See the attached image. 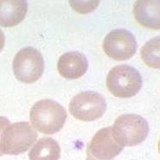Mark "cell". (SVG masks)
<instances>
[{
    "label": "cell",
    "instance_id": "9",
    "mask_svg": "<svg viewBox=\"0 0 160 160\" xmlns=\"http://www.w3.org/2000/svg\"><path fill=\"white\" fill-rule=\"evenodd\" d=\"M88 68V62L84 55L78 52L64 53L58 62V70L63 78L75 80L81 78Z\"/></svg>",
    "mask_w": 160,
    "mask_h": 160
},
{
    "label": "cell",
    "instance_id": "16",
    "mask_svg": "<svg viewBox=\"0 0 160 160\" xmlns=\"http://www.w3.org/2000/svg\"><path fill=\"white\" fill-rule=\"evenodd\" d=\"M4 43H5V36H4L3 31L0 29V52L3 50Z\"/></svg>",
    "mask_w": 160,
    "mask_h": 160
},
{
    "label": "cell",
    "instance_id": "15",
    "mask_svg": "<svg viewBox=\"0 0 160 160\" xmlns=\"http://www.w3.org/2000/svg\"><path fill=\"white\" fill-rule=\"evenodd\" d=\"M10 124V121H9L6 118L0 117V136H1V134L3 133V131L4 130V129H5ZM1 156H2V154L0 152V157H1Z\"/></svg>",
    "mask_w": 160,
    "mask_h": 160
},
{
    "label": "cell",
    "instance_id": "3",
    "mask_svg": "<svg viewBox=\"0 0 160 160\" xmlns=\"http://www.w3.org/2000/svg\"><path fill=\"white\" fill-rule=\"evenodd\" d=\"M109 91L118 98H131L136 95L142 86V78L137 69L122 64L115 66L106 79Z\"/></svg>",
    "mask_w": 160,
    "mask_h": 160
},
{
    "label": "cell",
    "instance_id": "10",
    "mask_svg": "<svg viewBox=\"0 0 160 160\" xmlns=\"http://www.w3.org/2000/svg\"><path fill=\"white\" fill-rule=\"evenodd\" d=\"M159 1L140 0L134 6V16L138 22L145 28L158 30L160 28Z\"/></svg>",
    "mask_w": 160,
    "mask_h": 160
},
{
    "label": "cell",
    "instance_id": "4",
    "mask_svg": "<svg viewBox=\"0 0 160 160\" xmlns=\"http://www.w3.org/2000/svg\"><path fill=\"white\" fill-rule=\"evenodd\" d=\"M113 134L122 147H134L143 142L149 133V125L146 119L136 114L118 117L114 122Z\"/></svg>",
    "mask_w": 160,
    "mask_h": 160
},
{
    "label": "cell",
    "instance_id": "12",
    "mask_svg": "<svg viewBox=\"0 0 160 160\" xmlns=\"http://www.w3.org/2000/svg\"><path fill=\"white\" fill-rule=\"evenodd\" d=\"M61 148L52 138L40 139L28 153L30 160H58Z\"/></svg>",
    "mask_w": 160,
    "mask_h": 160
},
{
    "label": "cell",
    "instance_id": "13",
    "mask_svg": "<svg viewBox=\"0 0 160 160\" xmlns=\"http://www.w3.org/2000/svg\"><path fill=\"white\" fill-rule=\"evenodd\" d=\"M143 62L150 68L159 69V37L147 41L141 50Z\"/></svg>",
    "mask_w": 160,
    "mask_h": 160
},
{
    "label": "cell",
    "instance_id": "11",
    "mask_svg": "<svg viewBox=\"0 0 160 160\" xmlns=\"http://www.w3.org/2000/svg\"><path fill=\"white\" fill-rule=\"evenodd\" d=\"M28 12V3L22 0H0V26L12 28L22 22Z\"/></svg>",
    "mask_w": 160,
    "mask_h": 160
},
{
    "label": "cell",
    "instance_id": "14",
    "mask_svg": "<svg viewBox=\"0 0 160 160\" xmlns=\"http://www.w3.org/2000/svg\"><path fill=\"white\" fill-rule=\"evenodd\" d=\"M71 6L75 9V10L80 13H88L92 10H93L96 6L98 4V1L94 2H69Z\"/></svg>",
    "mask_w": 160,
    "mask_h": 160
},
{
    "label": "cell",
    "instance_id": "8",
    "mask_svg": "<svg viewBox=\"0 0 160 160\" xmlns=\"http://www.w3.org/2000/svg\"><path fill=\"white\" fill-rule=\"evenodd\" d=\"M123 147L113 134L112 128H104L98 130L88 145L87 155L98 160H113L121 152Z\"/></svg>",
    "mask_w": 160,
    "mask_h": 160
},
{
    "label": "cell",
    "instance_id": "7",
    "mask_svg": "<svg viewBox=\"0 0 160 160\" xmlns=\"http://www.w3.org/2000/svg\"><path fill=\"white\" fill-rule=\"evenodd\" d=\"M137 49L134 35L125 29H116L106 35L103 42V50L106 55L116 61L131 58Z\"/></svg>",
    "mask_w": 160,
    "mask_h": 160
},
{
    "label": "cell",
    "instance_id": "1",
    "mask_svg": "<svg viewBox=\"0 0 160 160\" xmlns=\"http://www.w3.org/2000/svg\"><path fill=\"white\" fill-rule=\"evenodd\" d=\"M66 119L65 109L52 99L39 100L30 111V120L33 126L45 134L58 133L62 128Z\"/></svg>",
    "mask_w": 160,
    "mask_h": 160
},
{
    "label": "cell",
    "instance_id": "5",
    "mask_svg": "<svg viewBox=\"0 0 160 160\" xmlns=\"http://www.w3.org/2000/svg\"><path fill=\"white\" fill-rule=\"evenodd\" d=\"M45 69L44 59L38 50L26 47L19 51L13 60L15 76L20 82L31 84L39 80Z\"/></svg>",
    "mask_w": 160,
    "mask_h": 160
},
{
    "label": "cell",
    "instance_id": "2",
    "mask_svg": "<svg viewBox=\"0 0 160 160\" xmlns=\"http://www.w3.org/2000/svg\"><path fill=\"white\" fill-rule=\"evenodd\" d=\"M38 133L29 122H19L10 124L0 136V152L6 155L23 153L32 147Z\"/></svg>",
    "mask_w": 160,
    "mask_h": 160
},
{
    "label": "cell",
    "instance_id": "17",
    "mask_svg": "<svg viewBox=\"0 0 160 160\" xmlns=\"http://www.w3.org/2000/svg\"><path fill=\"white\" fill-rule=\"evenodd\" d=\"M86 160H98V159H96V158H92V156H90V155H87V159Z\"/></svg>",
    "mask_w": 160,
    "mask_h": 160
},
{
    "label": "cell",
    "instance_id": "6",
    "mask_svg": "<svg viewBox=\"0 0 160 160\" xmlns=\"http://www.w3.org/2000/svg\"><path fill=\"white\" fill-rule=\"evenodd\" d=\"M69 110L70 114L78 120L95 121L105 114L106 102L105 98L96 92H82L72 98Z\"/></svg>",
    "mask_w": 160,
    "mask_h": 160
}]
</instances>
